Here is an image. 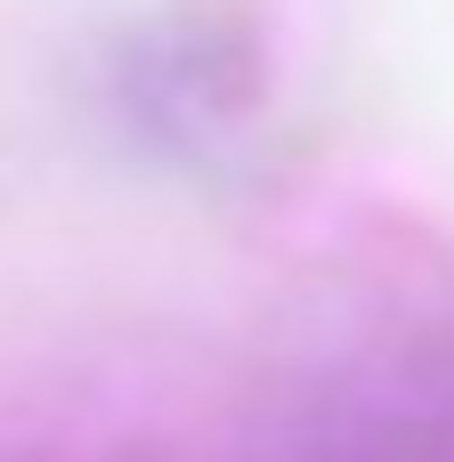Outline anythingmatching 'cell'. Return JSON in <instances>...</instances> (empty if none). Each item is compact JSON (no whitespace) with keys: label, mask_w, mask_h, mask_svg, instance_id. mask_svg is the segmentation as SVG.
Here are the masks:
<instances>
[{"label":"cell","mask_w":454,"mask_h":462,"mask_svg":"<svg viewBox=\"0 0 454 462\" xmlns=\"http://www.w3.org/2000/svg\"><path fill=\"white\" fill-rule=\"evenodd\" d=\"M260 106V49L219 16L154 24L122 57V114L179 154H227L244 146V122Z\"/></svg>","instance_id":"cell-1"}]
</instances>
